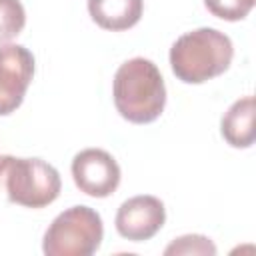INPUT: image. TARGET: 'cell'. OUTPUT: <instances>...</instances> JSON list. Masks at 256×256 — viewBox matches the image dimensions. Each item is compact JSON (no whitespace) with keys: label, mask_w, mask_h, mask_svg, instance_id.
<instances>
[{"label":"cell","mask_w":256,"mask_h":256,"mask_svg":"<svg viewBox=\"0 0 256 256\" xmlns=\"http://www.w3.org/2000/svg\"><path fill=\"white\" fill-rule=\"evenodd\" d=\"M114 106L132 124L154 122L166 106V86L158 66L142 56L130 58L114 74Z\"/></svg>","instance_id":"obj_1"},{"label":"cell","mask_w":256,"mask_h":256,"mask_svg":"<svg viewBox=\"0 0 256 256\" xmlns=\"http://www.w3.org/2000/svg\"><path fill=\"white\" fill-rule=\"evenodd\" d=\"M234 56L232 40L216 28H196L182 34L170 48V68L186 84H202L224 74Z\"/></svg>","instance_id":"obj_2"},{"label":"cell","mask_w":256,"mask_h":256,"mask_svg":"<svg viewBox=\"0 0 256 256\" xmlns=\"http://www.w3.org/2000/svg\"><path fill=\"white\" fill-rule=\"evenodd\" d=\"M60 188V174L46 160L0 156V206L44 208L58 198Z\"/></svg>","instance_id":"obj_3"},{"label":"cell","mask_w":256,"mask_h":256,"mask_svg":"<svg viewBox=\"0 0 256 256\" xmlns=\"http://www.w3.org/2000/svg\"><path fill=\"white\" fill-rule=\"evenodd\" d=\"M104 236L100 214L90 206H72L60 212L44 232L42 252L46 256H90Z\"/></svg>","instance_id":"obj_4"},{"label":"cell","mask_w":256,"mask_h":256,"mask_svg":"<svg viewBox=\"0 0 256 256\" xmlns=\"http://www.w3.org/2000/svg\"><path fill=\"white\" fill-rule=\"evenodd\" d=\"M120 166L112 154L102 148L80 150L72 158V178L80 192L92 198H106L120 184Z\"/></svg>","instance_id":"obj_5"},{"label":"cell","mask_w":256,"mask_h":256,"mask_svg":"<svg viewBox=\"0 0 256 256\" xmlns=\"http://www.w3.org/2000/svg\"><path fill=\"white\" fill-rule=\"evenodd\" d=\"M34 78V56L22 44L0 46V116L12 114Z\"/></svg>","instance_id":"obj_6"},{"label":"cell","mask_w":256,"mask_h":256,"mask_svg":"<svg viewBox=\"0 0 256 256\" xmlns=\"http://www.w3.org/2000/svg\"><path fill=\"white\" fill-rule=\"evenodd\" d=\"M116 230L130 242L150 240L166 222V208L160 198L150 194L132 196L120 204L116 212Z\"/></svg>","instance_id":"obj_7"},{"label":"cell","mask_w":256,"mask_h":256,"mask_svg":"<svg viewBox=\"0 0 256 256\" xmlns=\"http://www.w3.org/2000/svg\"><path fill=\"white\" fill-rule=\"evenodd\" d=\"M144 0H88L90 18L104 30L122 32L138 24Z\"/></svg>","instance_id":"obj_8"},{"label":"cell","mask_w":256,"mask_h":256,"mask_svg":"<svg viewBox=\"0 0 256 256\" xmlns=\"http://www.w3.org/2000/svg\"><path fill=\"white\" fill-rule=\"evenodd\" d=\"M222 138L232 148H250L254 144V98L236 100L220 122Z\"/></svg>","instance_id":"obj_9"},{"label":"cell","mask_w":256,"mask_h":256,"mask_svg":"<svg viewBox=\"0 0 256 256\" xmlns=\"http://www.w3.org/2000/svg\"><path fill=\"white\" fill-rule=\"evenodd\" d=\"M26 24V12L20 0H0V44L16 38Z\"/></svg>","instance_id":"obj_10"},{"label":"cell","mask_w":256,"mask_h":256,"mask_svg":"<svg viewBox=\"0 0 256 256\" xmlns=\"http://www.w3.org/2000/svg\"><path fill=\"white\" fill-rule=\"evenodd\" d=\"M166 256L170 254H198V256H214L216 254V246L210 238L202 236V234H186L176 238L174 242H170L164 250Z\"/></svg>","instance_id":"obj_11"},{"label":"cell","mask_w":256,"mask_h":256,"mask_svg":"<svg viewBox=\"0 0 256 256\" xmlns=\"http://www.w3.org/2000/svg\"><path fill=\"white\" fill-rule=\"evenodd\" d=\"M254 2L256 0H204V6L216 18L238 22L250 14V10L254 8Z\"/></svg>","instance_id":"obj_12"}]
</instances>
